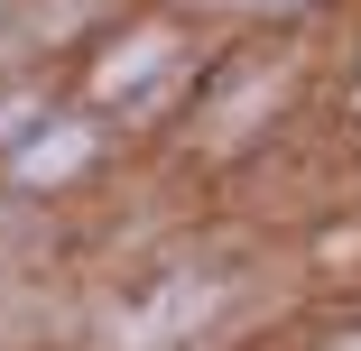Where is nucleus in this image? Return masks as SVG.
Wrapping results in <instances>:
<instances>
[{
    "label": "nucleus",
    "mask_w": 361,
    "mask_h": 351,
    "mask_svg": "<svg viewBox=\"0 0 361 351\" xmlns=\"http://www.w3.org/2000/svg\"><path fill=\"white\" fill-rule=\"evenodd\" d=\"M84 158H93V129H56V139H37V148H19V176L56 185V176H75Z\"/></svg>",
    "instance_id": "nucleus-1"
},
{
    "label": "nucleus",
    "mask_w": 361,
    "mask_h": 351,
    "mask_svg": "<svg viewBox=\"0 0 361 351\" xmlns=\"http://www.w3.org/2000/svg\"><path fill=\"white\" fill-rule=\"evenodd\" d=\"M158 65H167V28H149V37H130V46H121V56L102 65V93H130V84H149Z\"/></svg>",
    "instance_id": "nucleus-2"
},
{
    "label": "nucleus",
    "mask_w": 361,
    "mask_h": 351,
    "mask_svg": "<svg viewBox=\"0 0 361 351\" xmlns=\"http://www.w3.org/2000/svg\"><path fill=\"white\" fill-rule=\"evenodd\" d=\"M269 10H297V0H269Z\"/></svg>",
    "instance_id": "nucleus-3"
},
{
    "label": "nucleus",
    "mask_w": 361,
    "mask_h": 351,
    "mask_svg": "<svg viewBox=\"0 0 361 351\" xmlns=\"http://www.w3.org/2000/svg\"><path fill=\"white\" fill-rule=\"evenodd\" d=\"M343 351H361V342H343Z\"/></svg>",
    "instance_id": "nucleus-4"
}]
</instances>
